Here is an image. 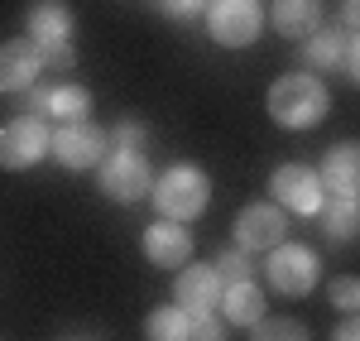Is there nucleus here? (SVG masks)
<instances>
[{"label":"nucleus","mask_w":360,"mask_h":341,"mask_svg":"<svg viewBox=\"0 0 360 341\" xmlns=\"http://www.w3.org/2000/svg\"><path fill=\"white\" fill-rule=\"evenodd\" d=\"M264 111L278 130H312L322 125L327 111H332V91L317 72H283L269 82V96H264Z\"/></svg>","instance_id":"1"},{"label":"nucleus","mask_w":360,"mask_h":341,"mask_svg":"<svg viewBox=\"0 0 360 341\" xmlns=\"http://www.w3.org/2000/svg\"><path fill=\"white\" fill-rule=\"evenodd\" d=\"M149 198H154V212L164 221H183L188 226V221H197L207 212V202H212V178L197 169V164H168L164 173H154Z\"/></svg>","instance_id":"2"},{"label":"nucleus","mask_w":360,"mask_h":341,"mask_svg":"<svg viewBox=\"0 0 360 341\" xmlns=\"http://www.w3.org/2000/svg\"><path fill=\"white\" fill-rule=\"evenodd\" d=\"M91 173H96L101 198L120 202V207L149 198V188H154V169H149L144 149H106V159H101Z\"/></svg>","instance_id":"3"},{"label":"nucleus","mask_w":360,"mask_h":341,"mask_svg":"<svg viewBox=\"0 0 360 341\" xmlns=\"http://www.w3.org/2000/svg\"><path fill=\"white\" fill-rule=\"evenodd\" d=\"M322 279V259L298 240H283L274 250H264V284L283 293V298H307Z\"/></svg>","instance_id":"4"},{"label":"nucleus","mask_w":360,"mask_h":341,"mask_svg":"<svg viewBox=\"0 0 360 341\" xmlns=\"http://www.w3.org/2000/svg\"><path fill=\"white\" fill-rule=\"evenodd\" d=\"M303 72H341L346 82H360V39L336 25H322L303 39Z\"/></svg>","instance_id":"5"},{"label":"nucleus","mask_w":360,"mask_h":341,"mask_svg":"<svg viewBox=\"0 0 360 341\" xmlns=\"http://www.w3.org/2000/svg\"><path fill=\"white\" fill-rule=\"evenodd\" d=\"M49 140H53V125L44 115H15L10 125H0V169H39L49 159Z\"/></svg>","instance_id":"6"},{"label":"nucleus","mask_w":360,"mask_h":341,"mask_svg":"<svg viewBox=\"0 0 360 341\" xmlns=\"http://www.w3.org/2000/svg\"><path fill=\"white\" fill-rule=\"evenodd\" d=\"M202 15H207V34L221 49H250L264 34V5L259 0H212Z\"/></svg>","instance_id":"7"},{"label":"nucleus","mask_w":360,"mask_h":341,"mask_svg":"<svg viewBox=\"0 0 360 341\" xmlns=\"http://www.w3.org/2000/svg\"><path fill=\"white\" fill-rule=\"evenodd\" d=\"M231 240L245 255H264V250H274V245L288 240V212H278L274 202H250L231 221Z\"/></svg>","instance_id":"8"},{"label":"nucleus","mask_w":360,"mask_h":341,"mask_svg":"<svg viewBox=\"0 0 360 341\" xmlns=\"http://www.w3.org/2000/svg\"><path fill=\"white\" fill-rule=\"evenodd\" d=\"M106 149H111L106 130H101V125H91V120H68V125H58L53 140H49V154H53L68 173L96 169V164L106 159Z\"/></svg>","instance_id":"9"},{"label":"nucleus","mask_w":360,"mask_h":341,"mask_svg":"<svg viewBox=\"0 0 360 341\" xmlns=\"http://www.w3.org/2000/svg\"><path fill=\"white\" fill-rule=\"evenodd\" d=\"M322 183H317V169L307 164H278L269 173V202L288 217H317L322 212Z\"/></svg>","instance_id":"10"},{"label":"nucleus","mask_w":360,"mask_h":341,"mask_svg":"<svg viewBox=\"0 0 360 341\" xmlns=\"http://www.w3.org/2000/svg\"><path fill=\"white\" fill-rule=\"evenodd\" d=\"M29 115H44L49 125H68V120H91V91L77 82H53L34 86L29 96Z\"/></svg>","instance_id":"11"},{"label":"nucleus","mask_w":360,"mask_h":341,"mask_svg":"<svg viewBox=\"0 0 360 341\" xmlns=\"http://www.w3.org/2000/svg\"><path fill=\"white\" fill-rule=\"evenodd\" d=\"M139 245H144V259L154 264V269H183L188 259H193V231L183 226V221H154V226H144L139 236Z\"/></svg>","instance_id":"12"},{"label":"nucleus","mask_w":360,"mask_h":341,"mask_svg":"<svg viewBox=\"0 0 360 341\" xmlns=\"http://www.w3.org/2000/svg\"><path fill=\"white\" fill-rule=\"evenodd\" d=\"M178 274V284H173V303L183 308L188 317L197 313H217V303H221V279H217V269L212 264H197L188 259L183 269H173Z\"/></svg>","instance_id":"13"},{"label":"nucleus","mask_w":360,"mask_h":341,"mask_svg":"<svg viewBox=\"0 0 360 341\" xmlns=\"http://www.w3.org/2000/svg\"><path fill=\"white\" fill-rule=\"evenodd\" d=\"M44 77V63H39V44L29 39H5L0 44V91L5 96H25L34 91Z\"/></svg>","instance_id":"14"},{"label":"nucleus","mask_w":360,"mask_h":341,"mask_svg":"<svg viewBox=\"0 0 360 341\" xmlns=\"http://www.w3.org/2000/svg\"><path fill=\"white\" fill-rule=\"evenodd\" d=\"M317 183L327 198H356L360 193V144L341 140L322 154V169H317Z\"/></svg>","instance_id":"15"},{"label":"nucleus","mask_w":360,"mask_h":341,"mask_svg":"<svg viewBox=\"0 0 360 341\" xmlns=\"http://www.w3.org/2000/svg\"><path fill=\"white\" fill-rule=\"evenodd\" d=\"M25 39L29 44H72V5L68 0H34L25 10Z\"/></svg>","instance_id":"16"},{"label":"nucleus","mask_w":360,"mask_h":341,"mask_svg":"<svg viewBox=\"0 0 360 341\" xmlns=\"http://www.w3.org/2000/svg\"><path fill=\"white\" fill-rule=\"evenodd\" d=\"M322 0H274L269 10H264V25L283 34V39H293V44H303L307 34H317L322 29Z\"/></svg>","instance_id":"17"},{"label":"nucleus","mask_w":360,"mask_h":341,"mask_svg":"<svg viewBox=\"0 0 360 341\" xmlns=\"http://www.w3.org/2000/svg\"><path fill=\"white\" fill-rule=\"evenodd\" d=\"M226 327H255L259 317L269 313V288H259L255 279L240 284H221V303H217Z\"/></svg>","instance_id":"18"},{"label":"nucleus","mask_w":360,"mask_h":341,"mask_svg":"<svg viewBox=\"0 0 360 341\" xmlns=\"http://www.w3.org/2000/svg\"><path fill=\"white\" fill-rule=\"evenodd\" d=\"M322 236L332 245H351L360 231V202L356 198H322Z\"/></svg>","instance_id":"19"},{"label":"nucleus","mask_w":360,"mask_h":341,"mask_svg":"<svg viewBox=\"0 0 360 341\" xmlns=\"http://www.w3.org/2000/svg\"><path fill=\"white\" fill-rule=\"evenodd\" d=\"M188 327H193V317L178 303H159L144 317V341H188Z\"/></svg>","instance_id":"20"},{"label":"nucleus","mask_w":360,"mask_h":341,"mask_svg":"<svg viewBox=\"0 0 360 341\" xmlns=\"http://www.w3.org/2000/svg\"><path fill=\"white\" fill-rule=\"evenodd\" d=\"M250 341H312V332H307V322L303 317H259L255 327H250Z\"/></svg>","instance_id":"21"},{"label":"nucleus","mask_w":360,"mask_h":341,"mask_svg":"<svg viewBox=\"0 0 360 341\" xmlns=\"http://www.w3.org/2000/svg\"><path fill=\"white\" fill-rule=\"evenodd\" d=\"M212 269H217V279L221 284H240V279H255V255H245V250H221V255L212 259Z\"/></svg>","instance_id":"22"},{"label":"nucleus","mask_w":360,"mask_h":341,"mask_svg":"<svg viewBox=\"0 0 360 341\" xmlns=\"http://www.w3.org/2000/svg\"><path fill=\"white\" fill-rule=\"evenodd\" d=\"M327 303L336 313H360V279L356 274H336L327 284Z\"/></svg>","instance_id":"23"},{"label":"nucleus","mask_w":360,"mask_h":341,"mask_svg":"<svg viewBox=\"0 0 360 341\" xmlns=\"http://www.w3.org/2000/svg\"><path fill=\"white\" fill-rule=\"evenodd\" d=\"M106 140H111V149H144V140H149V130H144V120H115V130H106Z\"/></svg>","instance_id":"24"},{"label":"nucleus","mask_w":360,"mask_h":341,"mask_svg":"<svg viewBox=\"0 0 360 341\" xmlns=\"http://www.w3.org/2000/svg\"><path fill=\"white\" fill-rule=\"evenodd\" d=\"M39 63H44V72H72L77 67V49L72 44H44Z\"/></svg>","instance_id":"25"},{"label":"nucleus","mask_w":360,"mask_h":341,"mask_svg":"<svg viewBox=\"0 0 360 341\" xmlns=\"http://www.w3.org/2000/svg\"><path fill=\"white\" fill-rule=\"evenodd\" d=\"M188 341H226V322L221 313H197L188 327Z\"/></svg>","instance_id":"26"},{"label":"nucleus","mask_w":360,"mask_h":341,"mask_svg":"<svg viewBox=\"0 0 360 341\" xmlns=\"http://www.w3.org/2000/svg\"><path fill=\"white\" fill-rule=\"evenodd\" d=\"M168 20H178V25H188V20H202V10H207V0H164Z\"/></svg>","instance_id":"27"},{"label":"nucleus","mask_w":360,"mask_h":341,"mask_svg":"<svg viewBox=\"0 0 360 341\" xmlns=\"http://www.w3.org/2000/svg\"><path fill=\"white\" fill-rule=\"evenodd\" d=\"M336 29H346V34H356V29H360V5H356V0H341V15H336Z\"/></svg>","instance_id":"28"},{"label":"nucleus","mask_w":360,"mask_h":341,"mask_svg":"<svg viewBox=\"0 0 360 341\" xmlns=\"http://www.w3.org/2000/svg\"><path fill=\"white\" fill-rule=\"evenodd\" d=\"M332 341H360V322H356V313H346V322L336 327V337Z\"/></svg>","instance_id":"29"},{"label":"nucleus","mask_w":360,"mask_h":341,"mask_svg":"<svg viewBox=\"0 0 360 341\" xmlns=\"http://www.w3.org/2000/svg\"><path fill=\"white\" fill-rule=\"evenodd\" d=\"M63 341H86V337H63Z\"/></svg>","instance_id":"30"},{"label":"nucleus","mask_w":360,"mask_h":341,"mask_svg":"<svg viewBox=\"0 0 360 341\" xmlns=\"http://www.w3.org/2000/svg\"><path fill=\"white\" fill-rule=\"evenodd\" d=\"M207 5H212V0H207Z\"/></svg>","instance_id":"31"}]
</instances>
